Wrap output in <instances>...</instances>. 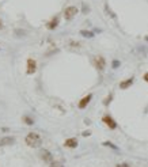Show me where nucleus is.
<instances>
[{
  "instance_id": "obj_1",
  "label": "nucleus",
  "mask_w": 148,
  "mask_h": 167,
  "mask_svg": "<svg viewBox=\"0 0 148 167\" xmlns=\"http://www.w3.org/2000/svg\"><path fill=\"white\" fill-rule=\"evenodd\" d=\"M25 141H26V144H27L29 147H31V148H37V147L41 146L42 139H41V136H39L38 133H35V132H30L27 136H26Z\"/></svg>"
},
{
  "instance_id": "obj_2",
  "label": "nucleus",
  "mask_w": 148,
  "mask_h": 167,
  "mask_svg": "<svg viewBox=\"0 0 148 167\" xmlns=\"http://www.w3.org/2000/svg\"><path fill=\"white\" fill-rule=\"evenodd\" d=\"M92 63H94V67L98 69V71H103L105 67H106V60L102 57V56H95Z\"/></svg>"
},
{
  "instance_id": "obj_3",
  "label": "nucleus",
  "mask_w": 148,
  "mask_h": 167,
  "mask_svg": "<svg viewBox=\"0 0 148 167\" xmlns=\"http://www.w3.org/2000/svg\"><path fill=\"white\" fill-rule=\"evenodd\" d=\"M75 15H77V8L76 7H73V6H71V7H67L65 8V11H64V16H65V19L67 21H69V19H72Z\"/></svg>"
},
{
  "instance_id": "obj_4",
  "label": "nucleus",
  "mask_w": 148,
  "mask_h": 167,
  "mask_svg": "<svg viewBox=\"0 0 148 167\" xmlns=\"http://www.w3.org/2000/svg\"><path fill=\"white\" fill-rule=\"evenodd\" d=\"M35 71H37V63L33 58H27V73L33 75Z\"/></svg>"
},
{
  "instance_id": "obj_5",
  "label": "nucleus",
  "mask_w": 148,
  "mask_h": 167,
  "mask_svg": "<svg viewBox=\"0 0 148 167\" xmlns=\"http://www.w3.org/2000/svg\"><path fill=\"white\" fill-rule=\"evenodd\" d=\"M102 121L105 122V124H106V125H107V127H109L110 129H116V128H117V122L114 121V120H113V118L110 117V116H105V117L102 118Z\"/></svg>"
},
{
  "instance_id": "obj_6",
  "label": "nucleus",
  "mask_w": 148,
  "mask_h": 167,
  "mask_svg": "<svg viewBox=\"0 0 148 167\" xmlns=\"http://www.w3.org/2000/svg\"><path fill=\"white\" fill-rule=\"evenodd\" d=\"M15 143V137L12 136H6L0 140V146H12Z\"/></svg>"
},
{
  "instance_id": "obj_7",
  "label": "nucleus",
  "mask_w": 148,
  "mask_h": 167,
  "mask_svg": "<svg viewBox=\"0 0 148 167\" xmlns=\"http://www.w3.org/2000/svg\"><path fill=\"white\" fill-rule=\"evenodd\" d=\"M91 98H92V94H88V95H86L83 99H80V102H79V109H84L88 103H90V101H91Z\"/></svg>"
},
{
  "instance_id": "obj_8",
  "label": "nucleus",
  "mask_w": 148,
  "mask_h": 167,
  "mask_svg": "<svg viewBox=\"0 0 148 167\" xmlns=\"http://www.w3.org/2000/svg\"><path fill=\"white\" fill-rule=\"evenodd\" d=\"M57 25H58V16H53L52 21H49L46 23V27L49 29V30H54V29L57 27Z\"/></svg>"
},
{
  "instance_id": "obj_9",
  "label": "nucleus",
  "mask_w": 148,
  "mask_h": 167,
  "mask_svg": "<svg viewBox=\"0 0 148 167\" xmlns=\"http://www.w3.org/2000/svg\"><path fill=\"white\" fill-rule=\"evenodd\" d=\"M64 146L67 148H76L77 147V140L75 137H71V139H67L64 141Z\"/></svg>"
},
{
  "instance_id": "obj_10",
  "label": "nucleus",
  "mask_w": 148,
  "mask_h": 167,
  "mask_svg": "<svg viewBox=\"0 0 148 167\" xmlns=\"http://www.w3.org/2000/svg\"><path fill=\"white\" fill-rule=\"evenodd\" d=\"M41 159L42 160H45V162H52V154L48 150H42L41 151Z\"/></svg>"
},
{
  "instance_id": "obj_11",
  "label": "nucleus",
  "mask_w": 148,
  "mask_h": 167,
  "mask_svg": "<svg viewBox=\"0 0 148 167\" xmlns=\"http://www.w3.org/2000/svg\"><path fill=\"white\" fill-rule=\"evenodd\" d=\"M132 84H133V77H129V79L121 81V83H120V88H128V87H131Z\"/></svg>"
},
{
  "instance_id": "obj_12",
  "label": "nucleus",
  "mask_w": 148,
  "mask_h": 167,
  "mask_svg": "<svg viewBox=\"0 0 148 167\" xmlns=\"http://www.w3.org/2000/svg\"><path fill=\"white\" fill-rule=\"evenodd\" d=\"M80 35L86 37V38H92V37H94V33L88 31V30H80Z\"/></svg>"
},
{
  "instance_id": "obj_13",
  "label": "nucleus",
  "mask_w": 148,
  "mask_h": 167,
  "mask_svg": "<svg viewBox=\"0 0 148 167\" xmlns=\"http://www.w3.org/2000/svg\"><path fill=\"white\" fill-rule=\"evenodd\" d=\"M23 121H25L27 125H33V124H34V121H33L30 117H27V116H25V117H23Z\"/></svg>"
},
{
  "instance_id": "obj_14",
  "label": "nucleus",
  "mask_w": 148,
  "mask_h": 167,
  "mask_svg": "<svg viewBox=\"0 0 148 167\" xmlns=\"http://www.w3.org/2000/svg\"><path fill=\"white\" fill-rule=\"evenodd\" d=\"M103 146H106V147H110V148H114V150H117V147L114 146L113 143H109V141H105V143H103Z\"/></svg>"
},
{
  "instance_id": "obj_15",
  "label": "nucleus",
  "mask_w": 148,
  "mask_h": 167,
  "mask_svg": "<svg viewBox=\"0 0 148 167\" xmlns=\"http://www.w3.org/2000/svg\"><path fill=\"white\" fill-rule=\"evenodd\" d=\"M50 167H62V165L60 162H52L50 163Z\"/></svg>"
},
{
  "instance_id": "obj_16",
  "label": "nucleus",
  "mask_w": 148,
  "mask_h": 167,
  "mask_svg": "<svg viewBox=\"0 0 148 167\" xmlns=\"http://www.w3.org/2000/svg\"><path fill=\"white\" fill-rule=\"evenodd\" d=\"M112 98H113V95H109V96H107V98H106V101H105V105H106V106L109 105V102L112 101Z\"/></svg>"
},
{
  "instance_id": "obj_17",
  "label": "nucleus",
  "mask_w": 148,
  "mask_h": 167,
  "mask_svg": "<svg viewBox=\"0 0 148 167\" xmlns=\"http://www.w3.org/2000/svg\"><path fill=\"white\" fill-rule=\"evenodd\" d=\"M117 167H131V166L128 163H120V165H117Z\"/></svg>"
},
{
  "instance_id": "obj_18",
  "label": "nucleus",
  "mask_w": 148,
  "mask_h": 167,
  "mask_svg": "<svg viewBox=\"0 0 148 167\" xmlns=\"http://www.w3.org/2000/svg\"><path fill=\"white\" fill-rule=\"evenodd\" d=\"M118 65H120V61H117V60H116V61H113V68H117Z\"/></svg>"
},
{
  "instance_id": "obj_19",
  "label": "nucleus",
  "mask_w": 148,
  "mask_h": 167,
  "mask_svg": "<svg viewBox=\"0 0 148 167\" xmlns=\"http://www.w3.org/2000/svg\"><path fill=\"white\" fill-rule=\"evenodd\" d=\"M144 80H146L147 83H148V72H147V73H144Z\"/></svg>"
},
{
  "instance_id": "obj_20",
  "label": "nucleus",
  "mask_w": 148,
  "mask_h": 167,
  "mask_svg": "<svg viewBox=\"0 0 148 167\" xmlns=\"http://www.w3.org/2000/svg\"><path fill=\"white\" fill-rule=\"evenodd\" d=\"M83 136H86V137H87V136H90V132H84V133H83Z\"/></svg>"
},
{
  "instance_id": "obj_21",
  "label": "nucleus",
  "mask_w": 148,
  "mask_h": 167,
  "mask_svg": "<svg viewBox=\"0 0 148 167\" xmlns=\"http://www.w3.org/2000/svg\"><path fill=\"white\" fill-rule=\"evenodd\" d=\"M3 27V22H2V19H0V29Z\"/></svg>"
}]
</instances>
